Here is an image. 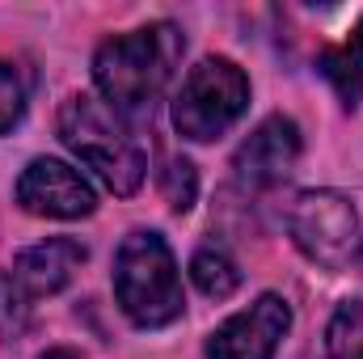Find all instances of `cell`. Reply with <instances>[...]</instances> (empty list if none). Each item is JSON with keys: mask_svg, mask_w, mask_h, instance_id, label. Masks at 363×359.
Segmentation results:
<instances>
[{"mask_svg": "<svg viewBox=\"0 0 363 359\" xmlns=\"http://www.w3.org/2000/svg\"><path fill=\"white\" fill-rule=\"evenodd\" d=\"M178 60H182L178 26L157 21V26H144V30H131V34H118V38L101 43L97 55H93V81L118 114L140 118V114H152V106L165 93Z\"/></svg>", "mask_w": 363, "mask_h": 359, "instance_id": "1", "label": "cell"}, {"mask_svg": "<svg viewBox=\"0 0 363 359\" xmlns=\"http://www.w3.org/2000/svg\"><path fill=\"white\" fill-rule=\"evenodd\" d=\"M60 140L89 165L114 194H135L144 182V148L127 136V127L89 93H77L60 110Z\"/></svg>", "mask_w": 363, "mask_h": 359, "instance_id": "2", "label": "cell"}, {"mask_svg": "<svg viewBox=\"0 0 363 359\" xmlns=\"http://www.w3.org/2000/svg\"><path fill=\"white\" fill-rule=\"evenodd\" d=\"M114 296L123 304V313L144 326H169L174 317H182V283H178V267L169 245L157 233H131L118 245L114 258Z\"/></svg>", "mask_w": 363, "mask_h": 359, "instance_id": "3", "label": "cell"}, {"mask_svg": "<svg viewBox=\"0 0 363 359\" xmlns=\"http://www.w3.org/2000/svg\"><path fill=\"white\" fill-rule=\"evenodd\" d=\"M245 106H250V77L233 60L207 55L186 72L174 97V127L186 140L207 144V140H220L245 114Z\"/></svg>", "mask_w": 363, "mask_h": 359, "instance_id": "4", "label": "cell"}, {"mask_svg": "<svg viewBox=\"0 0 363 359\" xmlns=\"http://www.w3.org/2000/svg\"><path fill=\"white\" fill-rule=\"evenodd\" d=\"M296 245L321 267H347L359 250V216L338 190H304L291 207Z\"/></svg>", "mask_w": 363, "mask_h": 359, "instance_id": "5", "label": "cell"}, {"mask_svg": "<svg viewBox=\"0 0 363 359\" xmlns=\"http://www.w3.org/2000/svg\"><path fill=\"white\" fill-rule=\"evenodd\" d=\"M291 330V309L283 296H258L250 309H241L237 317H228L211 343H207V359H274L283 334Z\"/></svg>", "mask_w": 363, "mask_h": 359, "instance_id": "6", "label": "cell"}, {"mask_svg": "<svg viewBox=\"0 0 363 359\" xmlns=\"http://www.w3.org/2000/svg\"><path fill=\"white\" fill-rule=\"evenodd\" d=\"M17 203L34 216H55V220H81L97 207L93 186L72 165H64L55 157H38L21 170Z\"/></svg>", "mask_w": 363, "mask_h": 359, "instance_id": "7", "label": "cell"}, {"mask_svg": "<svg viewBox=\"0 0 363 359\" xmlns=\"http://www.w3.org/2000/svg\"><path fill=\"white\" fill-rule=\"evenodd\" d=\"M296 161H300V127L283 114H271L237 148L233 170L245 186H274L296 170Z\"/></svg>", "mask_w": 363, "mask_h": 359, "instance_id": "8", "label": "cell"}, {"mask_svg": "<svg viewBox=\"0 0 363 359\" xmlns=\"http://www.w3.org/2000/svg\"><path fill=\"white\" fill-rule=\"evenodd\" d=\"M85 263V245L72 237H47L30 250H21L13 258V279L30 292V296H51L60 292Z\"/></svg>", "mask_w": 363, "mask_h": 359, "instance_id": "9", "label": "cell"}, {"mask_svg": "<svg viewBox=\"0 0 363 359\" xmlns=\"http://www.w3.org/2000/svg\"><path fill=\"white\" fill-rule=\"evenodd\" d=\"M317 68H321V77L338 89L342 106H347V110H355V106H359V97H363V21L351 30V38H347V43L325 47V51L317 55Z\"/></svg>", "mask_w": 363, "mask_h": 359, "instance_id": "10", "label": "cell"}, {"mask_svg": "<svg viewBox=\"0 0 363 359\" xmlns=\"http://www.w3.org/2000/svg\"><path fill=\"white\" fill-rule=\"evenodd\" d=\"M190 279H194V287H199L203 296H211V300H224V296H233V292L241 287L237 263H233L224 250H211V245L190 258Z\"/></svg>", "mask_w": 363, "mask_h": 359, "instance_id": "11", "label": "cell"}, {"mask_svg": "<svg viewBox=\"0 0 363 359\" xmlns=\"http://www.w3.org/2000/svg\"><path fill=\"white\" fill-rule=\"evenodd\" d=\"M330 359H363V300H342L325 330Z\"/></svg>", "mask_w": 363, "mask_h": 359, "instance_id": "12", "label": "cell"}, {"mask_svg": "<svg viewBox=\"0 0 363 359\" xmlns=\"http://www.w3.org/2000/svg\"><path fill=\"white\" fill-rule=\"evenodd\" d=\"M26 330H30V292L13 275H0V338L13 343Z\"/></svg>", "mask_w": 363, "mask_h": 359, "instance_id": "13", "label": "cell"}, {"mask_svg": "<svg viewBox=\"0 0 363 359\" xmlns=\"http://www.w3.org/2000/svg\"><path fill=\"white\" fill-rule=\"evenodd\" d=\"M161 190H165V199H169L174 211H186V207L194 203V194H199L194 165H190L186 157H174V161L165 165V174H161Z\"/></svg>", "mask_w": 363, "mask_h": 359, "instance_id": "14", "label": "cell"}, {"mask_svg": "<svg viewBox=\"0 0 363 359\" xmlns=\"http://www.w3.org/2000/svg\"><path fill=\"white\" fill-rule=\"evenodd\" d=\"M21 114H26V89L17 81V72L0 60V136L13 131L21 123Z\"/></svg>", "mask_w": 363, "mask_h": 359, "instance_id": "15", "label": "cell"}, {"mask_svg": "<svg viewBox=\"0 0 363 359\" xmlns=\"http://www.w3.org/2000/svg\"><path fill=\"white\" fill-rule=\"evenodd\" d=\"M38 359H81V355H72V351H64V347H55V351H47V355H38Z\"/></svg>", "mask_w": 363, "mask_h": 359, "instance_id": "16", "label": "cell"}]
</instances>
